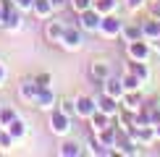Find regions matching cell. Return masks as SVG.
Here are the masks:
<instances>
[{"label":"cell","instance_id":"obj_25","mask_svg":"<svg viewBox=\"0 0 160 157\" xmlns=\"http://www.w3.org/2000/svg\"><path fill=\"white\" fill-rule=\"evenodd\" d=\"M121 81H123V89H126V92H129V89H142V87H144V81H142L139 76H134L131 71H126V74L121 76Z\"/></svg>","mask_w":160,"mask_h":157},{"label":"cell","instance_id":"obj_41","mask_svg":"<svg viewBox=\"0 0 160 157\" xmlns=\"http://www.w3.org/2000/svg\"><path fill=\"white\" fill-rule=\"evenodd\" d=\"M0 134H3V126H0Z\"/></svg>","mask_w":160,"mask_h":157},{"label":"cell","instance_id":"obj_30","mask_svg":"<svg viewBox=\"0 0 160 157\" xmlns=\"http://www.w3.org/2000/svg\"><path fill=\"white\" fill-rule=\"evenodd\" d=\"M11 147H16V141H13V136L3 128V134H0V149H11Z\"/></svg>","mask_w":160,"mask_h":157},{"label":"cell","instance_id":"obj_1","mask_svg":"<svg viewBox=\"0 0 160 157\" xmlns=\"http://www.w3.org/2000/svg\"><path fill=\"white\" fill-rule=\"evenodd\" d=\"M61 47L68 52H79L84 47V34H82V26H66L63 37H61Z\"/></svg>","mask_w":160,"mask_h":157},{"label":"cell","instance_id":"obj_16","mask_svg":"<svg viewBox=\"0 0 160 157\" xmlns=\"http://www.w3.org/2000/svg\"><path fill=\"white\" fill-rule=\"evenodd\" d=\"M95 139L100 141V144H105V147H116V139H118V126H113V123H110V126H105L102 131H97V134H95Z\"/></svg>","mask_w":160,"mask_h":157},{"label":"cell","instance_id":"obj_10","mask_svg":"<svg viewBox=\"0 0 160 157\" xmlns=\"http://www.w3.org/2000/svg\"><path fill=\"white\" fill-rule=\"evenodd\" d=\"M97 110V100L89 94H79L76 97V118H89Z\"/></svg>","mask_w":160,"mask_h":157},{"label":"cell","instance_id":"obj_31","mask_svg":"<svg viewBox=\"0 0 160 157\" xmlns=\"http://www.w3.org/2000/svg\"><path fill=\"white\" fill-rule=\"evenodd\" d=\"M34 81H37V87L42 89V87H50V84H52V76L45 71V74H37V76H34Z\"/></svg>","mask_w":160,"mask_h":157},{"label":"cell","instance_id":"obj_21","mask_svg":"<svg viewBox=\"0 0 160 157\" xmlns=\"http://www.w3.org/2000/svg\"><path fill=\"white\" fill-rule=\"evenodd\" d=\"M121 37L126 39V42H134V39H142V24H123L121 29Z\"/></svg>","mask_w":160,"mask_h":157},{"label":"cell","instance_id":"obj_4","mask_svg":"<svg viewBox=\"0 0 160 157\" xmlns=\"http://www.w3.org/2000/svg\"><path fill=\"white\" fill-rule=\"evenodd\" d=\"M50 131L55 136H68L71 134V115H66L58 107H52L50 110Z\"/></svg>","mask_w":160,"mask_h":157},{"label":"cell","instance_id":"obj_6","mask_svg":"<svg viewBox=\"0 0 160 157\" xmlns=\"http://www.w3.org/2000/svg\"><path fill=\"white\" fill-rule=\"evenodd\" d=\"M100 21H102V13L97 8H87V11L79 13V26H82V31H97Z\"/></svg>","mask_w":160,"mask_h":157},{"label":"cell","instance_id":"obj_11","mask_svg":"<svg viewBox=\"0 0 160 157\" xmlns=\"http://www.w3.org/2000/svg\"><path fill=\"white\" fill-rule=\"evenodd\" d=\"M66 31V24L63 21H52V18H48V24H45V39L52 45H61V37Z\"/></svg>","mask_w":160,"mask_h":157},{"label":"cell","instance_id":"obj_15","mask_svg":"<svg viewBox=\"0 0 160 157\" xmlns=\"http://www.w3.org/2000/svg\"><path fill=\"white\" fill-rule=\"evenodd\" d=\"M24 11H18V8H13L5 13V18H3V29H8V31H18L24 26V16H21Z\"/></svg>","mask_w":160,"mask_h":157},{"label":"cell","instance_id":"obj_24","mask_svg":"<svg viewBox=\"0 0 160 157\" xmlns=\"http://www.w3.org/2000/svg\"><path fill=\"white\" fill-rule=\"evenodd\" d=\"M142 34H144V39H155V37H160V26H158V16H155V18H150V21H144V24H142Z\"/></svg>","mask_w":160,"mask_h":157},{"label":"cell","instance_id":"obj_12","mask_svg":"<svg viewBox=\"0 0 160 157\" xmlns=\"http://www.w3.org/2000/svg\"><path fill=\"white\" fill-rule=\"evenodd\" d=\"M102 92H105V94H110V97H118V100H121V97H123V81H121V76H108V78H105V81H102Z\"/></svg>","mask_w":160,"mask_h":157},{"label":"cell","instance_id":"obj_13","mask_svg":"<svg viewBox=\"0 0 160 157\" xmlns=\"http://www.w3.org/2000/svg\"><path fill=\"white\" fill-rule=\"evenodd\" d=\"M89 76L95 78V84H102L105 78L110 76V65L105 63V60H92L89 63Z\"/></svg>","mask_w":160,"mask_h":157},{"label":"cell","instance_id":"obj_33","mask_svg":"<svg viewBox=\"0 0 160 157\" xmlns=\"http://www.w3.org/2000/svg\"><path fill=\"white\" fill-rule=\"evenodd\" d=\"M16 3L18 11H32V5H34V0H13Z\"/></svg>","mask_w":160,"mask_h":157},{"label":"cell","instance_id":"obj_23","mask_svg":"<svg viewBox=\"0 0 160 157\" xmlns=\"http://www.w3.org/2000/svg\"><path fill=\"white\" fill-rule=\"evenodd\" d=\"M87 152L84 147H79V141H63V147H61V155L63 157H82Z\"/></svg>","mask_w":160,"mask_h":157},{"label":"cell","instance_id":"obj_20","mask_svg":"<svg viewBox=\"0 0 160 157\" xmlns=\"http://www.w3.org/2000/svg\"><path fill=\"white\" fill-rule=\"evenodd\" d=\"M5 131H8V134L13 136V141H21L24 136H26V123L16 115V118H13V121L8 123V126H5Z\"/></svg>","mask_w":160,"mask_h":157},{"label":"cell","instance_id":"obj_28","mask_svg":"<svg viewBox=\"0 0 160 157\" xmlns=\"http://www.w3.org/2000/svg\"><path fill=\"white\" fill-rule=\"evenodd\" d=\"M13 118H16V110L13 107H8V105H3V110H0V126H8V123L13 121Z\"/></svg>","mask_w":160,"mask_h":157},{"label":"cell","instance_id":"obj_5","mask_svg":"<svg viewBox=\"0 0 160 157\" xmlns=\"http://www.w3.org/2000/svg\"><path fill=\"white\" fill-rule=\"evenodd\" d=\"M129 47H126V52H129V58L131 60H150V55H152V45H150V39H134V42H126Z\"/></svg>","mask_w":160,"mask_h":157},{"label":"cell","instance_id":"obj_37","mask_svg":"<svg viewBox=\"0 0 160 157\" xmlns=\"http://www.w3.org/2000/svg\"><path fill=\"white\" fill-rule=\"evenodd\" d=\"M0 87H5V68H3V63H0Z\"/></svg>","mask_w":160,"mask_h":157},{"label":"cell","instance_id":"obj_9","mask_svg":"<svg viewBox=\"0 0 160 157\" xmlns=\"http://www.w3.org/2000/svg\"><path fill=\"white\" fill-rule=\"evenodd\" d=\"M142 105H144V100H142V92H139V89H129V92H123V97H121V110L137 113Z\"/></svg>","mask_w":160,"mask_h":157},{"label":"cell","instance_id":"obj_35","mask_svg":"<svg viewBox=\"0 0 160 157\" xmlns=\"http://www.w3.org/2000/svg\"><path fill=\"white\" fill-rule=\"evenodd\" d=\"M150 45H152V52H158V55H160V37L150 39Z\"/></svg>","mask_w":160,"mask_h":157},{"label":"cell","instance_id":"obj_7","mask_svg":"<svg viewBox=\"0 0 160 157\" xmlns=\"http://www.w3.org/2000/svg\"><path fill=\"white\" fill-rule=\"evenodd\" d=\"M55 105H58V97H55V92L50 87L37 89V97H34V107L37 110H52Z\"/></svg>","mask_w":160,"mask_h":157},{"label":"cell","instance_id":"obj_3","mask_svg":"<svg viewBox=\"0 0 160 157\" xmlns=\"http://www.w3.org/2000/svg\"><path fill=\"white\" fill-rule=\"evenodd\" d=\"M121 29H123V21L116 13H108V16H102V21H100L97 34H102L105 39H116V37H121Z\"/></svg>","mask_w":160,"mask_h":157},{"label":"cell","instance_id":"obj_8","mask_svg":"<svg viewBox=\"0 0 160 157\" xmlns=\"http://www.w3.org/2000/svg\"><path fill=\"white\" fill-rule=\"evenodd\" d=\"M97 100V107L102 110V113H108L110 118H116L118 113H121V100H118V97H110V94H100V97H95Z\"/></svg>","mask_w":160,"mask_h":157},{"label":"cell","instance_id":"obj_2","mask_svg":"<svg viewBox=\"0 0 160 157\" xmlns=\"http://www.w3.org/2000/svg\"><path fill=\"white\" fill-rule=\"evenodd\" d=\"M139 147H142V144H139L137 139H131V136H129V131H121V128H118V139H116V147H113V155H139V152H142V149H139Z\"/></svg>","mask_w":160,"mask_h":157},{"label":"cell","instance_id":"obj_18","mask_svg":"<svg viewBox=\"0 0 160 157\" xmlns=\"http://www.w3.org/2000/svg\"><path fill=\"white\" fill-rule=\"evenodd\" d=\"M126 71H131L134 76H139L144 84H147V81H150V76H152V74H150L147 60H131V58H129V68H126Z\"/></svg>","mask_w":160,"mask_h":157},{"label":"cell","instance_id":"obj_27","mask_svg":"<svg viewBox=\"0 0 160 157\" xmlns=\"http://www.w3.org/2000/svg\"><path fill=\"white\" fill-rule=\"evenodd\" d=\"M89 155H95V157H108V155H113V149L110 147H105V144H100L97 139H92L89 141V149H87Z\"/></svg>","mask_w":160,"mask_h":157},{"label":"cell","instance_id":"obj_42","mask_svg":"<svg viewBox=\"0 0 160 157\" xmlns=\"http://www.w3.org/2000/svg\"><path fill=\"white\" fill-rule=\"evenodd\" d=\"M0 110H3V105H0Z\"/></svg>","mask_w":160,"mask_h":157},{"label":"cell","instance_id":"obj_32","mask_svg":"<svg viewBox=\"0 0 160 157\" xmlns=\"http://www.w3.org/2000/svg\"><path fill=\"white\" fill-rule=\"evenodd\" d=\"M144 5H147V0H126V8H129L131 13H137V11H142Z\"/></svg>","mask_w":160,"mask_h":157},{"label":"cell","instance_id":"obj_29","mask_svg":"<svg viewBox=\"0 0 160 157\" xmlns=\"http://www.w3.org/2000/svg\"><path fill=\"white\" fill-rule=\"evenodd\" d=\"M92 3H95V0H68V5H71V8L76 11V16H79V13H82V11L92 8Z\"/></svg>","mask_w":160,"mask_h":157},{"label":"cell","instance_id":"obj_39","mask_svg":"<svg viewBox=\"0 0 160 157\" xmlns=\"http://www.w3.org/2000/svg\"><path fill=\"white\" fill-rule=\"evenodd\" d=\"M155 136H158V139H160V121L155 123Z\"/></svg>","mask_w":160,"mask_h":157},{"label":"cell","instance_id":"obj_19","mask_svg":"<svg viewBox=\"0 0 160 157\" xmlns=\"http://www.w3.org/2000/svg\"><path fill=\"white\" fill-rule=\"evenodd\" d=\"M32 13H34L37 18H52V13H55V8H52L50 0H34V5H32Z\"/></svg>","mask_w":160,"mask_h":157},{"label":"cell","instance_id":"obj_14","mask_svg":"<svg viewBox=\"0 0 160 157\" xmlns=\"http://www.w3.org/2000/svg\"><path fill=\"white\" fill-rule=\"evenodd\" d=\"M37 89H39V87H37V81H34V78H24V81L18 84V97H21L24 102H32V105H34Z\"/></svg>","mask_w":160,"mask_h":157},{"label":"cell","instance_id":"obj_38","mask_svg":"<svg viewBox=\"0 0 160 157\" xmlns=\"http://www.w3.org/2000/svg\"><path fill=\"white\" fill-rule=\"evenodd\" d=\"M3 18H5V13H3V3H0V26H3Z\"/></svg>","mask_w":160,"mask_h":157},{"label":"cell","instance_id":"obj_26","mask_svg":"<svg viewBox=\"0 0 160 157\" xmlns=\"http://www.w3.org/2000/svg\"><path fill=\"white\" fill-rule=\"evenodd\" d=\"M58 110L66 115H71V118H76V100H71V97H61L58 100Z\"/></svg>","mask_w":160,"mask_h":157},{"label":"cell","instance_id":"obj_17","mask_svg":"<svg viewBox=\"0 0 160 157\" xmlns=\"http://www.w3.org/2000/svg\"><path fill=\"white\" fill-rule=\"evenodd\" d=\"M87 121H89V126H92V131H95V134H97V131H102L105 126H110V123H113V118L108 115V113H102V110H95V113H92L89 118H87Z\"/></svg>","mask_w":160,"mask_h":157},{"label":"cell","instance_id":"obj_34","mask_svg":"<svg viewBox=\"0 0 160 157\" xmlns=\"http://www.w3.org/2000/svg\"><path fill=\"white\" fill-rule=\"evenodd\" d=\"M150 13L152 16H160V0H150Z\"/></svg>","mask_w":160,"mask_h":157},{"label":"cell","instance_id":"obj_36","mask_svg":"<svg viewBox=\"0 0 160 157\" xmlns=\"http://www.w3.org/2000/svg\"><path fill=\"white\" fill-rule=\"evenodd\" d=\"M50 3H52V8H66V5H68V0H50Z\"/></svg>","mask_w":160,"mask_h":157},{"label":"cell","instance_id":"obj_40","mask_svg":"<svg viewBox=\"0 0 160 157\" xmlns=\"http://www.w3.org/2000/svg\"><path fill=\"white\" fill-rule=\"evenodd\" d=\"M158 26H160V16H158Z\"/></svg>","mask_w":160,"mask_h":157},{"label":"cell","instance_id":"obj_22","mask_svg":"<svg viewBox=\"0 0 160 157\" xmlns=\"http://www.w3.org/2000/svg\"><path fill=\"white\" fill-rule=\"evenodd\" d=\"M118 5H121V0H95L92 3V8H97L102 16H108V13H116Z\"/></svg>","mask_w":160,"mask_h":157}]
</instances>
